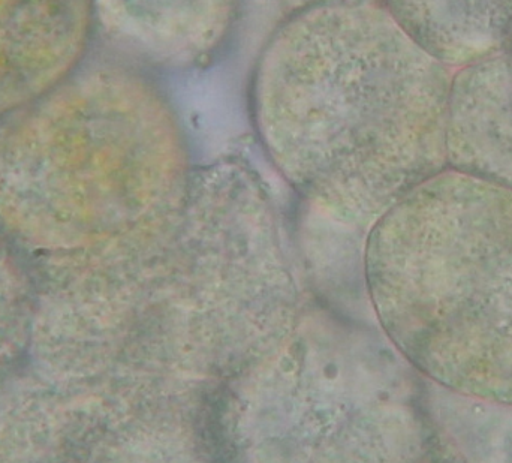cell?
<instances>
[{"instance_id": "obj_1", "label": "cell", "mask_w": 512, "mask_h": 463, "mask_svg": "<svg viewBox=\"0 0 512 463\" xmlns=\"http://www.w3.org/2000/svg\"><path fill=\"white\" fill-rule=\"evenodd\" d=\"M453 72L382 5L337 0L289 14L258 75L267 134L358 147L382 207L450 170Z\"/></svg>"}, {"instance_id": "obj_2", "label": "cell", "mask_w": 512, "mask_h": 463, "mask_svg": "<svg viewBox=\"0 0 512 463\" xmlns=\"http://www.w3.org/2000/svg\"><path fill=\"white\" fill-rule=\"evenodd\" d=\"M375 291L436 386L512 404V191L447 170L385 216Z\"/></svg>"}, {"instance_id": "obj_3", "label": "cell", "mask_w": 512, "mask_h": 463, "mask_svg": "<svg viewBox=\"0 0 512 463\" xmlns=\"http://www.w3.org/2000/svg\"><path fill=\"white\" fill-rule=\"evenodd\" d=\"M447 150L451 170L512 191V50L453 74Z\"/></svg>"}, {"instance_id": "obj_4", "label": "cell", "mask_w": 512, "mask_h": 463, "mask_svg": "<svg viewBox=\"0 0 512 463\" xmlns=\"http://www.w3.org/2000/svg\"><path fill=\"white\" fill-rule=\"evenodd\" d=\"M382 6L448 68L512 50V0H382Z\"/></svg>"}, {"instance_id": "obj_5", "label": "cell", "mask_w": 512, "mask_h": 463, "mask_svg": "<svg viewBox=\"0 0 512 463\" xmlns=\"http://www.w3.org/2000/svg\"><path fill=\"white\" fill-rule=\"evenodd\" d=\"M433 389L430 416L460 462L512 463V404Z\"/></svg>"}]
</instances>
